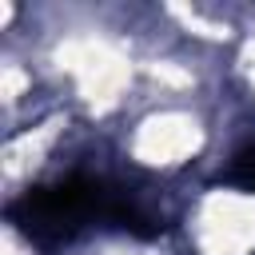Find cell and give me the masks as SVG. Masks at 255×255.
I'll return each mask as SVG.
<instances>
[{"label":"cell","instance_id":"obj_1","mask_svg":"<svg viewBox=\"0 0 255 255\" xmlns=\"http://www.w3.org/2000/svg\"><path fill=\"white\" fill-rule=\"evenodd\" d=\"M120 187H108L100 179H84V175H72V179H60L52 187H32L24 191L12 207H8V219L40 247H60L68 243L80 227L88 223H108V211L116 203Z\"/></svg>","mask_w":255,"mask_h":255},{"label":"cell","instance_id":"obj_2","mask_svg":"<svg viewBox=\"0 0 255 255\" xmlns=\"http://www.w3.org/2000/svg\"><path fill=\"white\" fill-rule=\"evenodd\" d=\"M223 179H227L231 187L255 195V143H247V147H239V151L231 155V167L223 171Z\"/></svg>","mask_w":255,"mask_h":255}]
</instances>
